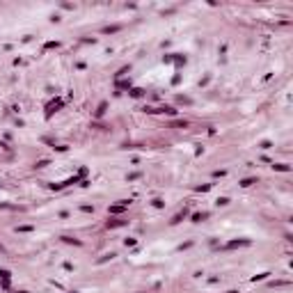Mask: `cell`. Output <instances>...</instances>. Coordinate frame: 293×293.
Here are the masks:
<instances>
[{"instance_id": "277c9868", "label": "cell", "mask_w": 293, "mask_h": 293, "mask_svg": "<svg viewBox=\"0 0 293 293\" xmlns=\"http://www.w3.org/2000/svg\"><path fill=\"white\" fill-rule=\"evenodd\" d=\"M60 105H62V101H55V103H51V105H48V115H51L55 108H60Z\"/></svg>"}, {"instance_id": "4fadbf2b", "label": "cell", "mask_w": 293, "mask_h": 293, "mask_svg": "<svg viewBox=\"0 0 293 293\" xmlns=\"http://www.w3.org/2000/svg\"><path fill=\"white\" fill-rule=\"evenodd\" d=\"M18 293H25V291H18Z\"/></svg>"}, {"instance_id": "5b68a950", "label": "cell", "mask_w": 293, "mask_h": 293, "mask_svg": "<svg viewBox=\"0 0 293 293\" xmlns=\"http://www.w3.org/2000/svg\"><path fill=\"white\" fill-rule=\"evenodd\" d=\"M204 218H206V213H195V215H193V220H195V222H201Z\"/></svg>"}, {"instance_id": "6da1fadb", "label": "cell", "mask_w": 293, "mask_h": 293, "mask_svg": "<svg viewBox=\"0 0 293 293\" xmlns=\"http://www.w3.org/2000/svg\"><path fill=\"white\" fill-rule=\"evenodd\" d=\"M128 199H122L119 204H115V206H110V215H117V213H124L126 208H128Z\"/></svg>"}, {"instance_id": "8992f818", "label": "cell", "mask_w": 293, "mask_h": 293, "mask_svg": "<svg viewBox=\"0 0 293 293\" xmlns=\"http://www.w3.org/2000/svg\"><path fill=\"white\" fill-rule=\"evenodd\" d=\"M0 277H2L5 282H9V270H5V268H2V270H0Z\"/></svg>"}, {"instance_id": "7c38bea8", "label": "cell", "mask_w": 293, "mask_h": 293, "mask_svg": "<svg viewBox=\"0 0 293 293\" xmlns=\"http://www.w3.org/2000/svg\"><path fill=\"white\" fill-rule=\"evenodd\" d=\"M218 204H220V206H227L229 199H227V197H220V199H218Z\"/></svg>"}, {"instance_id": "52a82bcc", "label": "cell", "mask_w": 293, "mask_h": 293, "mask_svg": "<svg viewBox=\"0 0 293 293\" xmlns=\"http://www.w3.org/2000/svg\"><path fill=\"white\" fill-rule=\"evenodd\" d=\"M119 30V25H112V28H103V32L105 34H110V32H117Z\"/></svg>"}, {"instance_id": "8fae6325", "label": "cell", "mask_w": 293, "mask_h": 293, "mask_svg": "<svg viewBox=\"0 0 293 293\" xmlns=\"http://www.w3.org/2000/svg\"><path fill=\"white\" fill-rule=\"evenodd\" d=\"M103 112H105V103H101V105H98V110H96V115H98V117H101V115H103Z\"/></svg>"}, {"instance_id": "5bb4252c", "label": "cell", "mask_w": 293, "mask_h": 293, "mask_svg": "<svg viewBox=\"0 0 293 293\" xmlns=\"http://www.w3.org/2000/svg\"><path fill=\"white\" fill-rule=\"evenodd\" d=\"M229 293H236V291H229Z\"/></svg>"}, {"instance_id": "3957f363", "label": "cell", "mask_w": 293, "mask_h": 293, "mask_svg": "<svg viewBox=\"0 0 293 293\" xmlns=\"http://www.w3.org/2000/svg\"><path fill=\"white\" fill-rule=\"evenodd\" d=\"M247 243H250V240H231L227 247H238V245H247Z\"/></svg>"}, {"instance_id": "7a4b0ae2", "label": "cell", "mask_w": 293, "mask_h": 293, "mask_svg": "<svg viewBox=\"0 0 293 293\" xmlns=\"http://www.w3.org/2000/svg\"><path fill=\"white\" fill-rule=\"evenodd\" d=\"M126 220H108V229H117V227H124Z\"/></svg>"}, {"instance_id": "9c48e42d", "label": "cell", "mask_w": 293, "mask_h": 293, "mask_svg": "<svg viewBox=\"0 0 293 293\" xmlns=\"http://www.w3.org/2000/svg\"><path fill=\"white\" fill-rule=\"evenodd\" d=\"M130 96H135V98L142 96V89H137V87H135V89H130Z\"/></svg>"}, {"instance_id": "ba28073f", "label": "cell", "mask_w": 293, "mask_h": 293, "mask_svg": "<svg viewBox=\"0 0 293 293\" xmlns=\"http://www.w3.org/2000/svg\"><path fill=\"white\" fill-rule=\"evenodd\" d=\"M252 183H257V179H245L240 186H245V188H247V186H252Z\"/></svg>"}, {"instance_id": "30bf717a", "label": "cell", "mask_w": 293, "mask_h": 293, "mask_svg": "<svg viewBox=\"0 0 293 293\" xmlns=\"http://www.w3.org/2000/svg\"><path fill=\"white\" fill-rule=\"evenodd\" d=\"M275 169H279V172H289V165H275Z\"/></svg>"}]
</instances>
